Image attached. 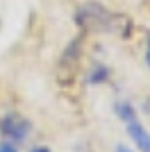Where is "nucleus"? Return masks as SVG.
I'll use <instances>...</instances> for the list:
<instances>
[{"label":"nucleus","instance_id":"f257e3e1","mask_svg":"<svg viewBox=\"0 0 150 152\" xmlns=\"http://www.w3.org/2000/svg\"><path fill=\"white\" fill-rule=\"evenodd\" d=\"M75 20L82 30H98V32H112L114 30V14L105 9L98 2H87L75 14Z\"/></svg>","mask_w":150,"mask_h":152},{"label":"nucleus","instance_id":"f03ea898","mask_svg":"<svg viewBox=\"0 0 150 152\" xmlns=\"http://www.w3.org/2000/svg\"><path fill=\"white\" fill-rule=\"evenodd\" d=\"M30 134H32V121L18 111H9L0 118V136L14 145L25 143L30 139Z\"/></svg>","mask_w":150,"mask_h":152},{"label":"nucleus","instance_id":"7ed1b4c3","mask_svg":"<svg viewBox=\"0 0 150 152\" xmlns=\"http://www.w3.org/2000/svg\"><path fill=\"white\" fill-rule=\"evenodd\" d=\"M82 39H73L68 43V48L64 50L62 61L57 66V77L62 80V84H68L71 80L77 73V66H80V55H82Z\"/></svg>","mask_w":150,"mask_h":152},{"label":"nucleus","instance_id":"20e7f679","mask_svg":"<svg viewBox=\"0 0 150 152\" xmlns=\"http://www.w3.org/2000/svg\"><path fill=\"white\" fill-rule=\"evenodd\" d=\"M125 127H127V136H130L132 143L137 145V150L139 152H150V132L139 123V118L125 123Z\"/></svg>","mask_w":150,"mask_h":152},{"label":"nucleus","instance_id":"39448f33","mask_svg":"<svg viewBox=\"0 0 150 152\" xmlns=\"http://www.w3.org/2000/svg\"><path fill=\"white\" fill-rule=\"evenodd\" d=\"M112 80V70H109V66L102 61H96L91 68H89L87 73V84H91V86H100V84H107Z\"/></svg>","mask_w":150,"mask_h":152},{"label":"nucleus","instance_id":"423d86ee","mask_svg":"<svg viewBox=\"0 0 150 152\" xmlns=\"http://www.w3.org/2000/svg\"><path fill=\"white\" fill-rule=\"evenodd\" d=\"M114 111H116V116H118L123 123H130V121L137 118V109H134V104H132L130 100H118L114 104Z\"/></svg>","mask_w":150,"mask_h":152},{"label":"nucleus","instance_id":"0eeeda50","mask_svg":"<svg viewBox=\"0 0 150 152\" xmlns=\"http://www.w3.org/2000/svg\"><path fill=\"white\" fill-rule=\"evenodd\" d=\"M0 152H18V150H16V145H14V143L2 141V143H0Z\"/></svg>","mask_w":150,"mask_h":152},{"label":"nucleus","instance_id":"6e6552de","mask_svg":"<svg viewBox=\"0 0 150 152\" xmlns=\"http://www.w3.org/2000/svg\"><path fill=\"white\" fill-rule=\"evenodd\" d=\"M30 152H52V150H50V148H46V145H34Z\"/></svg>","mask_w":150,"mask_h":152},{"label":"nucleus","instance_id":"1a4fd4ad","mask_svg":"<svg viewBox=\"0 0 150 152\" xmlns=\"http://www.w3.org/2000/svg\"><path fill=\"white\" fill-rule=\"evenodd\" d=\"M116 152H134V150H130L127 145H123V143H121V145H116Z\"/></svg>","mask_w":150,"mask_h":152},{"label":"nucleus","instance_id":"9d476101","mask_svg":"<svg viewBox=\"0 0 150 152\" xmlns=\"http://www.w3.org/2000/svg\"><path fill=\"white\" fill-rule=\"evenodd\" d=\"M146 64H148V68H150V39H148V50H146Z\"/></svg>","mask_w":150,"mask_h":152}]
</instances>
